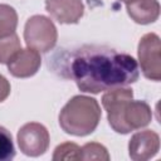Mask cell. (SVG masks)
Listing matches in <instances>:
<instances>
[{"instance_id": "16", "label": "cell", "mask_w": 161, "mask_h": 161, "mask_svg": "<svg viewBox=\"0 0 161 161\" xmlns=\"http://www.w3.org/2000/svg\"><path fill=\"white\" fill-rule=\"evenodd\" d=\"M10 91H11V87H10L9 80L3 74H0V103L4 102L9 97Z\"/></svg>"}, {"instance_id": "4", "label": "cell", "mask_w": 161, "mask_h": 161, "mask_svg": "<svg viewBox=\"0 0 161 161\" xmlns=\"http://www.w3.org/2000/svg\"><path fill=\"white\" fill-rule=\"evenodd\" d=\"M58 39V31L54 23L44 15L30 16L24 26V40L26 47L39 53L50 52Z\"/></svg>"}, {"instance_id": "14", "label": "cell", "mask_w": 161, "mask_h": 161, "mask_svg": "<svg viewBox=\"0 0 161 161\" xmlns=\"http://www.w3.org/2000/svg\"><path fill=\"white\" fill-rule=\"evenodd\" d=\"M52 158L54 161L80 160V147L74 142H63L55 147Z\"/></svg>"}, {"instance_id": "10", "label": "cell", "mask_w": 161, "mask_h": 161, "mask_svg": "<svg viewBox=\"0 0 161 161\" xmlns=\"http://www.w3.org/2000/svg\"><path fill=\"white\" fill-rule=\"evenodd\" d=\"M126 10L135 23L147 25L158 19L160 4L157 0H131L126 3Z\"/></svg>"}, {"instance_id": "6", "label": "cell", "mask_w": 161, "mask_h": 161, "mask_svg": "<svg viewBox=\"0 0 161 161\" xmlns=\"http://www.w3.org/2000/svg\"><path fill=\"white\" fill-rule=\"evenodd\" d=\"M49 132L45 126L38 122H29L18 131V145L20 151L30 157H38L48 151Z\"/></svg>"}, {"instance_id": "7", "label": "cell", "mask_w": 161, "mask_h": 161, "mask_svg": "<svg viewBox=\"0 0 161 161\" xmlns=\"http://www.w3.org/2000/svg\"><path fill=\"white\" fill-rule=\"evenodd\" d=\"M160 150V137L152 130L138 131L128 142V155L133 161H146L156 156Z\"/></svg>"}, {"instance_id": "8", "label": "cell", "mask_w": 161, "mask_h": 161, "mask_svg": "<svg viewBox=\"0 0 161 161\" xmlns=\"http://www.w3.org/2000/svg\"><path fill=\"white\" fill-rule=\"evenodd\" d=\"M45 10L59 24H77L84 14L82 0H45Z\"/></svg>"}, {"instance_id": "12", "label": "cell", "mask_w": 161, "mask_h": 161, "mask_svg": "<svg viewBox=\"0 0 161 161\" xmlns=\"http://www.w3.org/2000/svg\"><path fill=\"white\" fill-rule=\"evenodd\" d=\"M21 49V43L16 33L0 38V63L8 64V62Z\"/></svg>"}, {"instance_id": "3", "label": "cell", "mask_w": 161, "mask_h": 161, "mask_svg": "<svg viewBox=\"0 0 161 161\" xmlns=\"http://www.w3.org/2000/svg\"><path fill=\"white\" fill-rule=\"evenodd\" d=\"M101 107L96 98L88 96H74L59 113L60 128L73 136L83 137L91 135L101 121Z\"/></svg>"}, {"instance_id": "11", "label": "cell", "mask_w": 161, "mask_h": 161, "mask_svg": "<svg viewBox=\"0 0 161 161\" xmlns=\"http://www.w3.org/2000/svg\"><path fill=\"white\" fill-rule=\"evenodd\" d=\"M18 26V14L8 4H0V38L14 34Z\"/></svg>"}, {"instance_id": "5", "label": "cell", "mask_w": 161, "mask_h": 161, "mask_svg": "<svg viewBox=\"0 0 161 161\" xmlns=\"http://www.w3.org/2000/svg\"><path fill=\"white\" fill-rule=\"evenodd\" d=\"M138 64L145 78L158 82L161 79V42L155 33L145 34L137 47Z\"/></svg>"}, {"instance_id": "9", "label": "cell", "mask_w": 161, "mask_h": 161, "mask_svg": "<svg viewBox=\"0 0 161 161\" xmlns=\"http://www.w3.org/2000/svg\"><path fill=\"white\" fill-rule=\"evenodd\" d=\"M42 65V58L39 52L25 48L20 49L9 62L8 70L11 75L16 78H29L33 77Z\"/></svg>"}, {"instance_id": "2", "label": "cell", "mask_w": 161, "mask_h": 161, "mask_svg": "<svg viewBox=\"0 0 161 161\" xmlns=\"http://www.w3.org/2000/svg\"><path fill=\"white\" fill-rule=\"evenodd\" d=\"M102 106L107 111L111 128L117 133L146 127L152 119V111L147 102L133 101V91L126 87L108 89L102 96Z\"/></svg>"}, {"instance_id": "17", "label": "cell", "mask_w": 161, "mask_h": 161, "mask_svg": "<svg viewBox=\"0 0 161 161\" xmlns=\"http://www.w3.org/2000/svg\"><path fill=\"white\" fill-rule=\"evenodd\" d=\"M119 1H123V3L126 4V3H128V1H131V0H119Z\"/></svg>"}, {"instance_id": "13", "label": "cell", "mask_w": 161, "mask_h": 161, "mask_svg": "<svg viewBox=\"0 0 161 161\" xmlns=\"http://www.w3.org/2000/svg\"><path fill=\"white\" fill-rule=\"evenodd\" d=\"M80 160H109L107 148L98 142H88L80 147Z\"/></svg>"}, {"instance_id": "15", "label": "cell", "mask_w": 161, "mask_h": 161, "mask_svg": "<svg viewBox=\"0 0 161 161\" xmlns=\"http://www.w3.org/2000/svg\"><path fill=\"white\" fill-rule=\"evenodd\" d=\"M15 156V147L11 133L0 126V161H10Z\"/></svg>"}, {"instance_id": "1", "label": "cell", "mask_w": 161, "mask_h": 161, "mask_svg": "<svg viewBox=\"0 0 161 161\" xmlns=\"http://www.w3.org/2000/svg\"><path fill=\"white\" fill-rule=\"evenodd\" d=\"M52 69L58 75L75 82L78 89L97 94L125 87L138 79L136 59L106 45H80L69 50L59 49L52 59Z\"/></svg>"}]
</instances>
